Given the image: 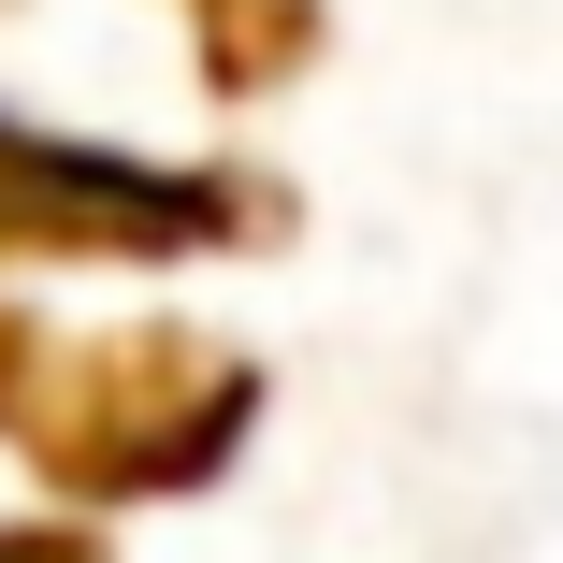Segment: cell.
I'll return each mask as SVG.
<instances>
[{
  "instance_id": "cell-1",
  "label": "cell",
  "mask_w": 563,
  "mask_h": 563,
  "mask_svg": "<svg viewBox=\"0 0 563 563\" xmlns=\"http://www.w3.org/2000/svg\"><path fill=\"white\" fill-rule=\"evenodd\" d=\"M275 376L246 347H217L188 318H131V332H73L44 303H15L0 275V448L73 492V506H188L246 463Z\"/></svg>"
},
{
  "instance_id": "cell-2",
  "label": "cell",
  "mask_w": 563,
  "mask_h": 563,
  "mask_svg": "<svg viewBox=\"0 0 563 563\" xmlns=\"http://www.w3.org/2000/svg\"><path fill=\"white\" fill-rule=\"evenodd\" d=\"M246 246H289L275 174L0 117V275H131V261H246Z\"/></svg>"
},
{
  "instance_id": "cell-3",
  "label": "cell",
  "mask_w": 563,
  "mask_h": 563,
  "mask_svg": "<svg viewBox=\"0 0 563 563\" xmlns=\"http://www.w3.org/2000/svg\"><path fill=\"white\" fill-rule=\"evenodd\" d=\"M318 0H188V44H202V87L217 101H261V87H289L303 58H318Z\"/></svg>"
},
{
  "instance_id": "cell-4",
  "label": "cell",
  "mask_w": 563,
  "mask_h": 563,
  "mask_svg": "<svg viewBox=\"0 0 563 563\" xmlns=\"http://www.w3.org/2000/svg\"><path fill=\"white\" fill-rule=\"evenodd\" d=\"M0 563H101V534H73V520H0Z\"/></svg>"
}]
</instances>
